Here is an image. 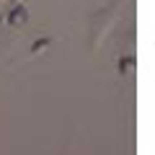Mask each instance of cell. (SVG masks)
Returning <instances> with one entry per match:
<instances>
[]
</instances>
